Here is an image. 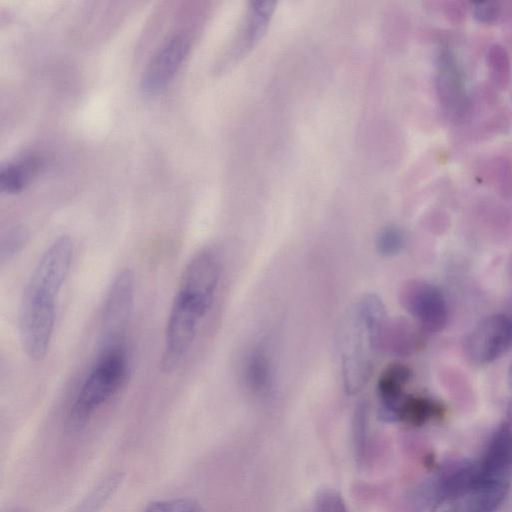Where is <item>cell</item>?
Listing matches in <instances>:
<instances>
[{
  "label": "cell",
  "mask_w": 512,
  "mask_h": 512,
  "mask_svg": "<svg viewBox=\"0 0 512 512\" xmlns=\"http://www.w3.org/2000/svg\"><path fill=\"white\" fill-rule=\"evenodd\" d=\"M273 360L264 339L254 344L248 351L243 365V378L246 386L256 394L266 393L273 383Z\"/></svg>",
  "instance_id": "12"
},
{
  "label": "cell",
  "mask_w": 512,
  "mask_h": 512,
  "mask_svg": "<svg viewBox=\"0 0 512 512\" xmlns=\"http://www.w3.org/2000/svg\"><path fill=\"white\" fill-rule=\"evenodd\" d=\"M26 242V234L23 230L16 228L10 230L1 242L0 259L1 262L12 259L19 253Z\"/></svg>",
  "instance_id": "22"
},
{
  "label": "cell",
  "mask_w": 512,
  "mask_h": 512,
  "mask_svg": "<svg viewBox=\"0 0 512 512\" xmlns=\"http://www.w3.org/2000/svg\"><path fill=\"white\" fill-rule=\"evenodd\" d=\"M129 358L125 342L100 346L97 357L82 380L67 413L69 431L82 429L95 412L125 384Z\"/></svg>",
  "instance_id": "4"
},
{
  "label": "cell",
  "mask_w": 512,
  "mask_h": 512,
  "mask_svg": "<svg viewBox=\"0 0 512 512\" xmlns=\"http://www.w3.org/2000/svg\"><path fill=\"white\" fill-rule=\"evenodd\" d=\"M354 455L358 464H363L368 452V407L365 402L358 403L352 422Z\"/></svg>",
  "instance_id": "17"
},
{
  "label": "cell",
  "mask_w": 512,
  "mask_h": 512,
  "mask_svg": "<svg viewBox=\"0 0 512 512\" xmlns=\"http://www.w3.org/2000/svg\"><path fill=\"white\" fill-rule=\"evenodd\" d=\"M508 385H509V388L512 392V363L509 367V370H508Z\"/></svg>",
  "instance_id": "24"
},
{
  "label": "cell",
  "mask_w": 512,
  "mask_h": 512,
  "mask_svg": "<svg viewBox=\"0 0 512 512\" xmlns=\"http://www.w3.org/2000/svg\"><path fill=\"white\" fill-rule=\"evenodd\" d=\"M143 512H200V508L194 500L181 497L154 501Z\"/></svg>",
  "instance_id": "21"
},
{
  "label": "cell",
  "mask_w": 512,
  "mask_h": 512,
  "mask_svg": "<svg viewBox=\"0 0 512 512\" xmlns=\"http://www.w3.org/2000/svg\"><path fill=\"white\" fill-rule=\"evenodd\" d=\"M189 47L190 40L184 33H176L166 39L142 73L140 81L142 92L153 95L165 89L181 67Z\"/></svg>",
  "instance_id": "9"
},
{
  "label": "cell",
  "mask_w": 512,
  "mask_h": 512,
  "mask_svg": "<svg viewBox=\"0 0 512 512\" xmlns=\"http://www.w3.org/2000/svg\"><path fill=\"white\" fill-rule=\"evenodd\" d=\"M399 299L404 309L428 333L441 332L448 321V306L442 290L424 280L406 281Z\"/></svg>",
  "instance_id": "5"
},
{
  "label": "cell",
  "mask_w": 512,
  "mask_h": 512,
  "mask_svg": "<svg viewBox=\"0 0 512 512\" xmlns=\"http://www.w3.org/2000/svg\"><path fill=\"white\" fill-rule=\"evenodd\" d=\"M73 242L62 235L41 254L26 283L18 310L23 351L33 361L45 358L53 336L56 299L69 273Z\"/></svg>",
  "instance_id": "1"
},
{
  "label": "cell",
  "mask_w": 512,
  "mask_h": 512,
  "mask_svg": "<svg viewBox=\"0 0 512 512\" xmlns=\"http://www.w3.org/2000/svg\"><path fill=\"white\" fill-rule=\"evenodd\" d=\"M476 464L482 479L508 480L512 475L511 423H503L494 431Z\"/></svg>",
  "instance_id": "10"
},
{
  "label": "cell",
  "mask_w": 512,
  "mask_h": 512,
  "mask_svg": "<svg viewBox=\"0 0 512 512\" xmlns=\"http://www.w3.org/2000/svg\"><path fill=\"white\" fill-rule=\"evenodd\" d=\"M444 408L441 403L424 396L406 395L397 411V422L422 425L441 417Z\"/></svg>",
  "instance_id": "15"
},
{
  "label": "cell",
  "mask_w": 512,
  "mask_h": 512,
  "mask_svg": "<svg viewBox=\"0 0 512 512\" xmlns=\"http://www.w3.org/2000/svg\"><path fill=\"white\" fill-rule=\"evenodd\" d=\"M134 275L129 269H123L114 278L101 313V346L124 342L131 311L134 303Z\"/></svg>",
  "instance_id": "7"
},
{
  "label": "cell",
  "mask_w": 512,
  "mask_h": 512,
  "mask_svg": "<svg viewBox=\"0 0 512 512\" xmlns=\"http://www.w3.org/2000/svg\"><path fill=\"white\" fill-rule=\"evenodd\" d=\"M512 347V316L493 314L482 319L468 334L464 352L474 365H485Z\"/></svg>",
  "instance_id": "6"
},
{
  "label": "cell",
  "mask_w": 512,
  "mask_h": 512,
  "mask_svg": "<svg viewBox=\"0 0 512 512\" xmlns=\"http://www.w3.org/2000/svg\"><path fill=\"white\" fill-rule=\"evenodd\" d=\"M500 9L496 2L475 3L473 6L474 17L482 23H491L499 15Z\"/></svg>",
  "instance_id": "23"
},
{
  "label": "cell",
  "mask_w": 512,
  "mask_h": 512,
  "mask_svg": "<svg viewBox=\"0 0 512 512\" xmlns=\"http://www.w3.org/2000/svg\"><path fill=\"white\" fill-rule=\"evenodd\" d=\"M487 60L492 81L497 87L504 88L510 77V62L506 50L500 45L490 47Z\"/></svg>",
  "instance_id": "18"
},
{
  "label": "cell",
  "mask_w": 512,
  "mask_h": 512,
  "mask_svg": "<svg viewBox=\"0 0 512 512\" xmlns=\"http://www.w3.org/2000/svg\"><path fill=\"white\" fill-rule=\"evenodd\" d=\"M221 271L220 258L211 249L201 250L185 266L165 327L164 372L177 370L189 353L199 325L213 305Z\"/></svg>",
  "instance_id": "2"
},
{
  "label": "cell",
  "mask_w": 512,
  "mask_h": 512,
  "mask_svg": "<svg viewBox=\"0 0 512 512\" xmlns=\"http://www.w3.org/2000/svg\"><path fill=\"white\" fill-rule=\"evenodd\" d=\"M411 378V370L401 363L387 367L377 383L380 400L379 417L385 422H396L397 411L405 398L404 387Z\"/></svg>",
  "instance_id": "11"
},
{
  "label": "cell",
  "mask_w": 512,
  "mask_h": 512,
  "mask_svg": "<svg viewBox=\"0 0 512 512\" xmlns=\"http://www.w3.org/2000/svg\"><path fill=\"white\" fill-rule=\"evenodd\" d=\"M507 481H473L440 499L431 512H494L507 497Z\"/></svg>",
  "instance_id": "8"
},
{
  "label": "cell",
  "mask_w": 512,
  "mask_h": 512,
  "mask_svg": "<svg viewBox=\"0 0 512 512\" xmlns=\"http://www.w3.org/2000/svg\"><path fill=\"white\" fill-rule=\"evenodd\" d=\"M274 11V2H252L238 44L233 49V56L237 57L251 49L265 34Z\"/></svg>",
  "instance_id": "13"
},
{
  "label": "cell",
  "mask_w": 512,
  "mask_h": 512,
  "mask_svg": "<svg viewBox=\"0 0 512 512\" xmlns=\"http://www.w3.org/2000/svg\"><path fill=\"white\" fill-rule=\"evenodd\" d=\"M437 89L443 105L458 112L464 104L462 82L451 55L440 56Z\"/></svg>",
  "instance_id": "14"
},
{
  "label": "cell",
  "mask_w": 512,
  "mask_h": 512,
  "mask_svg": "<svg viewBox=\"0 0 512 512\" xmlns=\"http://www.w3.org/2000/svg\"><path fill=\"white\" fill-rule=\"evenodd\" d=\"M40 167V161L27 155L3 166L0 170V189L8 194L21 192Z\"/></svg>",
  "instance_id": "16"
},
{
  "label": "cell",
  "mask_w": 512,
  "mask_h": 512,
  "mask_svg": "<svg viewBox=\"0 0 512 512\" xmlns=\"http://www.w3.org/2000/svg\"><path fill=\"white\" fill-rule=\"evenodd\" d=\"M405 244L403 231L393 225L382 228L376 237V249L384 257H393L399 254Z\"/></svg>",
  "instance_id": "19"
},
{
  "label": "cell",
  "mask_w": 512,
  "mask_h": 512,
  "mask_svg": "<svg viewBox=\"0 0 512 512\" xmlns=\"http://www.w3.org/2000/svg\"><path fill=\"white\" fill-rule=\"evenodd\" d=\"M314 512H349V510L337 491L324 488L315 496Z\"/></svg>",
  "instance_id": "20"
},
{
  "label": "cell",
  "mask_w": 512,
  "mask_h": 512,
  "mask_svg": "<svg viewBox=\"0 0 512 512\" xmlns=\"http://www.w3.org/2000/svg\"><path fill=\"white\" fill-rule=\"evenodd\" d=\"M343 324L342 378L346 393L353 395L368 383L384 345L385 307L376 295L366 294L353 304Z\"/></svg>",
  "instance_id": "3"
}]
</instances>
